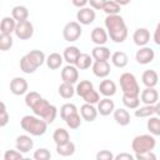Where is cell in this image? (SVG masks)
<instances>
[{"instance_id": "19", "label": "cell", "mask_w": 160, "mask_h": 160, "mask_svg": "<svg viewBox=\"0 0 160 160\" xmlns=\"http://www.w3.org/2000/svg\"><path fill=\"white\" fill-rule=\"evenodd\" d=\"M116 92V84L112 80L105 79L99 85V94L104 95L105 98H111Z\"/></svg>"}, {"instance_id": "28", "label": "cell", "mask_w": 160, "mask_h": 160, "mask_svg": "<svg viewBox=\"0 0 160 160\" xmlns=\"http://www.w3.org/2000/svg\"><path fill=\"white\" fill-rule=\"evenodd\" d=\"M111 62H112L114 66L122 69V68H125L128 65L129 58H128L126 52H124V51H115L111 55Z\"/></svg>"}, {"instance_id": "37", "label": "cell", "mask_w": 160, "mask_h": 160, "mask_svg": "<svg viewBox=\"0 0 160 160\" xmlns=\"http://www.w3.org/2000/svg\"><path fill=\"white\" fill-rule=\"evenodd\" d=\"M58 91H59V95L61 98H64V99H71L75 95L74 86L72 85H69V84H65V82H62V84L59 85Z\"/></svg>"}, {"instance_id": "53", "label": "cell", "mask_w": 160, "mask_h": 160, "mask_svg": "<svg viewBox=\"0 0 160 160\" xmlns=\"http://www.w3.org/2000/svg\"><path fill=\"white\" fill-rule=\"evenodd\" d=\"M2 110H6V106H5V104L0 100V111H2Z\"/></svg>"}, {"instance_id": "23", "label": "cell", "mask_w": 160, "mask_h": 160, "mask_svg": "<svg viewBox=\"0 0 160 160\" xmlns=\"http://www.w3.org/2000/svg\"><path fill=\"white\" fill-rule=\"evenodd\" d=\"M141 80H142V84H144L146 88H155L156 84H158L159 76H158V72H156L155 70L149 69V70H145V71L142 72Z\"/></svg>"}, {"instance_id": "2", "label": "cell", "mask_w": 160, "mask_h": 160, "mask_svg": "<svg viewBox=\"0 0 160 160\" xmlns=\"http://www.w3.org/2000/svg\"><path fill=\"white\" fill-rule=\"evenodd\" d=\"M32 112L35 114V116L42 119L46 124H51L54 122V120L56 119V115H58V109L56 106H54L52 104H50L46 99L41 98L39 99L31 108Z\"/></svg>"}, {"instance_id": "54", "label": "cell", "mask_w": 160, "mask_h": 160, "mask_svg": "<svg viewBox=\"0 0 160 160\" xmlns=\"http://www.w3.org/2000/svg\"><path fill=\"white\" fill-rule=\"evenodd\" d=\"M20 160H34V159H30V158H21Z\"/></svg>"}, {"instance_id": "47", "label": "cell", "mask_w": 160, "mask_h": 160, "mask_svg": "<svg viewBox=\"0 0 160 160\" xmlns=\"http://www.w3.org/2000/svg\"><path fill=\"white\" fill-rule=\"evenodd\" d=\"M21 158L22 155L18 150H8L4 154V160H20Z\"/></svg>"}, {"instance_id": "50", "label": "cell", "mask_w": 160, "mask_h": 160, "mask_svg": "<svg viewBox=\"0 0 160 160\" xmlns=\"http://www.w3.org/2000/svg\"><path fill=\"white\" fill-rule=\"evenodd\" d=\"M114 160H135V158L129 152H120L114 156Z\"/></svg>"}, {"instance_id": "7", "label": "cell", "mask_w": 160, "mask_h": 160, "mask_svg": "<svg viewBox=\"0 0 160 160\" xmlns=\"http://www.w3.org/2000/svg\"><path fill=\"white\" fill-rule=\"evenodd\" d=\"M14 32H15L18 39L28 40L34 35V26L29 20H25V21H21V22H16Z\"/></svg>"}, {"instance_id": "15", "label": "cell", "mask_w": 160, "mask_h": 160, "mask_svg": "<svg viewBox=\"0 0 160 160\" xmlns=\"http://www.w3.org/2000/svg\"><path fill=\"white\" fill-rule=\"evenodd\" d=\"M132 40L138 46L142 48L150 41V31L148 29H145V28H139V29H136L134 31Z\"/></svg>"}, {"instance_id": "43", "label": "cell", "mask_w": 160, "mask_h": 160, "mask_svg": "<svg viewBox=\"0 0 160 160\" xmlns=\"http://www.w3.org/2000/svg\"><path fill=\"white\" fill-rule=\"evenodd\" d=\"M82 99L85 100V104L94 105V104H98V102L100 101V94H99L96 90H91V91L88 92Z\"/></svg>"}, {"instance_id": "34", "label": "cell", "mask_w": 160, "mask_h": 160, "mask_svg": "<svg viewBox=\"0 0 160 160\" xmlns=\"http://www.w3.org/2000/svg\"><path fill=\"white\" fill-rule=\"evenodd\" d=\"M148 130L150 131V135L158 136L160 135V119L159 116H150L148 122H146Z\"/></svg>"}, {"instance_id": "22", "label": "cell", "mask_w": 160, "mask_h": 160, "mask_svg": "<svg viewBox=\"0 0 160 160\" xmlns=\"http://www.w3.org/2000/svg\"><path fill=\"white\" fill-rule=\"evenodd\" d=\"M112 115H114V120L120 125V126H126L130 124V114L126 109H122V108H119V109H115L112 111Z\"/></svg>"}, {"instance_id": "32", "label": "cell", "mask_w": 160, "mask_h": 160, "mask_svg": "<svg viewBox=\"0 0 160 160\" xmlns=\"http://www.w3.org/2000/svg\"><path fill=\"white\" fill-rule=\"evenodd\" d=\"M56 152L60 156H71L75 152V144L72 141H68L61 145H56Z\"/></svg>"}, {"instance_id": "6", "label": "cell", "mask_w": 160, "mask_h": 160, "mask_svg": "<svg viewBox=\"0 0 160 160\" xmlns=\"http://www.w3.org/2000/svg\"><path fill=\"white\" fill-rule=\"evenodd\" d=\"M82 34V29H81V25L76 21H70L68 22L64 29H62V36L66 41L69 42H72V41H76Z\"/></svg>"}, {"instance_id": "45", "label": "cell", "mask_w": 160, "mask_h": 160, "mask_svg": "<svg viewBox=\"0 0 160 160\" xmlns=\"http://www.w3.org/2000/svg\"><path fill=\"white\" fill-rule=\"evenodd\" d=\"M135 160H158V158L152 151H144L135 154Z\"/></svg>"}, {"instance_id": "18", "label": "cell", "mask_w": 160, "mask_h": 160, "mask_svg": "<svg viewBox=\"0 0 160 160\" xmlns=\"http://www.w3.org/2000/svg\"><path fill=\"white\" fill-rule=\"evenodd\" d=\"M91 66H92L94 75L98 78H106L111 71L109 61H95Z\"/></svg>"}, {"instance_id": "8", "label": "cell", "mask_w": 160, "mask_h": 160, "mask_svg": "<svg viewBox=\"0 0 160 160\" xmlns=\"http://www.w3.org/2000/svg\"><path fill=\"white\" fill-rule=\"evenodd\" d=\"M61 80L65 84L74 85L79 80V70L74 65H66L61 70Z\"/></svg>"}, {"instance_id": "46", "label": "cell", "mask_w": 160, "mask_h": 160, "mask_svg": "<svg viewBox=\"0 0 160 160\" xmlns=\"http://www.w3.org/2000/svg\"><path fill=\"white\" fill-rule=\"evenodd\" d=\"M96 160H114V154L110 150H100L96 152Z\"/></svg>"}, {"instance_id": "44", "label": "cell", "mask_w": 160, "mask_h": 160, "mask_svg": "<svg viewBox=\"0 0 160 160\" xmlns=\"http://www.w3.org/2000/svg\"><path fill=\"white\" fill-rule=\"evenodd\" d=\"M42 96L39 94V92H36V91H30V92H28L26 94V96H25V104H26V106L28 108H31L39 99H41Z\"/></svg>"}, {"instance_id": "5", "label": "cell", "mask_w": 160, "mask_h": 160, "mask_svg": "<svg viewBox=\"0 0 160 160\" xmlns=\"http://www.w3.org/2000/svg\"><path fill=\"white\" fill-rule=\"evenodd\" d=\"M155 146H156V139L150 134L138 135L131 141V149L134 150L135 154L144 151H152Z\"/></svg>"}, {"instance_id": "24", "label": "cell", "mask_w": 160, "mask_h": 160, "mask_svg": "<svg viewBox=\"0 0 160 160\" xmlns=\"http://www.w3.org/2000/svg\"><path fill=\"white\" fill-rule=\"evenodd\" d=\"M15 26H16V21L11 16H5L0 21V34L11 35L15 31Z\"/></svg>"}, {"instance_id": "48", "label": "cell", "mask_w": 160, "mask_h": 160, "mask_svg": "<svg viewBox=\"0 0 160 160\" xmlns=\"http://www.w3.org/2000/svg\"><path fill=\"white\" fill-rule=\"evenodd\" d=\"M104 2H105V0H90V1H88V4L90 5V8L92 10H102Z\"/></svg>"}, {"instance_id": "21", "label": "cell", "mask_w": 160, "mask_h": 160, "mask_svg": "<svg viewBox=\"0 0 160 160\" xmlns=\"http://www.w3.org/2000/svg\"><path fill=\"white\" fill-rule=\"evenodd\" d=\"M26 58H28V60L31 62V65L35 69H38L39 66H41L45 62V59H46L45 58V54L41 50H31V51H29L26 54Z\"/></svg>"}, {"instance_id": "52", "label": "cell", "mask_w": 160, "mask_h": 160, "mask_svg": "<svg viewBox=\"0 0 160 160\" xmlns=\"http://www.w3.org/2000/svg\"><path fill=\"white\" fill-rule=\"evenodd\" d=\"M159 31H160V24H158V25H156V28H155V34H154V41H155V44H156V45H159V44H160Z\"/></svg>"}, {"instance_id": "25", "label": "cell", "mask_w": 160, "mask_h": 160, "mask_svg": "<svg viewBox=\"0 0 160 160\" xmlns=\"http://www.w3.org/2000/svg\"><path fill=\"white\" fill-rule=\"evenodd\" d=\"M110 56V50L106 46H95L91 51V58L95 61H108Z\"/></svg>"}, {"instance_id": "33", "label": "cell", "mask_w": 160, "mask_h": 160, "mask_svg": "<svg viewBox=\"0 0 160 160\" xmlns=\"http://www.w3.org/2000/svg\"><path fill=\"white\" fill-rule=\"evenodd\" d=\"M91 90H94V85L91 81L89 80H81L78 85H76V89H75V92L80 96V98H84L88 92H90Z\"/></svg>"}, {"instance_id": "20", "label": "cell", "mask_w": 160, "mask_h": 160, "mask_svg": "<svg viewBox=\"0 0 160 160\" xmlns=\"http://www.w3.org/2000/svg\"><path fill=\"white\" fill-rule=\"evenodd\" d=\"M80 116L82 120L85 121H94L98 116V110L94 105H90V104H82L81 108H80Z\"/></svg>"}, {"instance_id": "10", "label": "cell", "mask_w": 160, "mask_h": 160, "mask_svg": "<svg viewBox=\"0 0 160 160\" xmlns=\"http://www.w3.org/2000/svg\"><path fill=\"white\" fill-rule=\"evenodd\" d=\"M28 88H29L28 81H26V79H24V78L16 76V78H14V79L10 81V91H11L14 95L20 96V95L26 94Z\"/></svg>"}, {"instance_id": "36", "label": "cell", "mask_w": 160, "mask_h": 160, "mask_svg": "<svg viewBox=\"0 0 160 160\" xmlns=\"http://www.w3.org/2000/svg\"><path fill=\"white\" fill-rule=\"evenodd\" d=\"M75 112H79L75 104L66 102V104H64V105L60 108V116H61V119H62L64 121H65L70 115H72V114H75Z\"/></svg>"}, {"instance_id": "3", "label": "cell", "mask_w": 160, "mask_h": 160, "mask_svg": "<svg viewBox=\"0 0 160 160\" xmlns=\"http://www.w3.org/2000/svg\"><path fill=\"white\" fill-rule=\"evenodd\" d=\"M20 126L22 130H25L28 134L32 136H41L48 130V124L35 115L22 116V119L20 120Z\"/></svg>"}, {"instance_id": "12", "label": "cell", "mask_w": 160, "mask_h": 160, "mask_svg": "<svg viewBox=\"0 0 160 160\" xmlns=\"http://www.w3.org/2000/svg\"><path fill=\"white\" fill-rule=\"evenodd\" d=\"M139 99L145 105H155L159 100V92L155 90V88H146L141 91Z\"/></svg>"}, {"instance_id": "17", "label": "cell", "mask_w": 160, "mask_h": 160, "mask_svg": "<svg viewBox=\"0 0 160 160\" xmlns=\"http://www.w3.org/2000/svg\"><path fill=\"white\" fill-rule=\"evenodd\" d=\"M90 38H91V41L94 44H96V46H104V44H106V41H108V34H106L105 29H102L100 26H96L92 29Z\"/></svg>"}, {"instance_id": "30", "label": "cell", "mask_w": 160, "mask_h": 160, "mask_svg": "<svg viewBox=\"0 0 160 160\" xmlns=\"http://www.w3.org/2000/svg\"><path fill=\"white\" fill-rule=\"evenodd\" d=\"M92 65V58L89 55V54H85V52H80V55L78 56L76 61H75V68L79 70H86L89 69L90 66Z\"/></svg>"}, {"instance_id": "40", "label": "cell", "mask_w": 160, "mask_h": 160, "mask_svg": "<svg viewBox=\"0 0 160 160\" xmlns=\"http://www.w3.org/2000/svg\"><path fill=\"white\" fill-rule=\"evenodd\" d=\"M20 69H21V71L25 72V74H32V72H35V70H36V69L31 65V62L28 60L26 55H24V56L20 59Z\"/></svg>"}, {"instance_id": "29", "label": "cell", "mask_w": 160, "mask_h": 160, "mask_svg": "<svg viewBox=\"0 0 160 160\" xmlns=\"http://www.w3.org/2000/svg\"><path fill=\"white\" fill-rule=\"evenodd\" d=\"M64 59H62V55H60L59 52H51L46 59H45V62L48 65V68L50 70H56L61 66Z\"/></svg>"}, {"instance_id": "31", "label": "cell", "mask_w": 160, "mask_h": 160, "mask_svg": "<svg viewBox=\"0 0 160 160\" xmlns=\"http://www.w3.org/2000/svg\"><path fill=\"white\" fill-rule=\"evenodd\" d=\"M52 139L56 145H61V144L70 141V135H69L68 130H65L64 128H58L52 134Z\"/></svg>"}, {"instance_id": "13", "label": "cell", "mask_w": 160, "mask_h": 160, "mask_svg": "<svg viewBox=\"0 0 160 160\" xmlns=\"http://www.w3.org/2000/svg\"><path fill=\"white\" fill-rule=\"evenodd\" d=\"M154 115H160V105L158 102L155 105H144L141 108L135 109L136 118H150Z\"/></svg>"}, {"instance_id": "4", "label": "cell", "mask_w": 160, "mask_h": 160, "mask_svg": "<svg viewBox=\"0 0 160 160\" xmlns=\"http://www.w3.org/2000/svg\"><path fill=\"white\" fill-rule=\"evenodd\" d=\"M120 88L122 90V95L139 98L140 95V86L138 84L136 78L131 72H122L120 75Z\"/></svg>"}, {"instance_id": "39", "label": "cell", "mask_w": 160, "mask_h": 160, "mask_svg": "<svg viewBox=\"0 0 160 160\" xmlns=\"http://www.w3.org/2000/svg\"><path fill=\"white\" fill-rule=\"evenodd\" d=\"M11 48H12V38H11V35L0 34V50L1 51H8Z\"/></svg>"}, {"instance_id": "38", "label": "cell", "mask_w": 160, "mask_h": 160, "mask_svg": "<svg viewBox=\"0 0 160 160\" xmlns=\"http://www.w3.org/2000/svg\"><path fill=\"white\" fill-rule=\"evenodd\" d=\"M81 116L79 115V112H75V114H72V115H70L66 120H65V122H66V125L70 128V129H72V130H75V129H78V128H80V125H81Z\"/></svg>"}, {"instance_id": "27", "label": "cell", "mask_w": 160, "mask_h": 160, "mask_svg": "<svg viewBox=\"0 0 160 160\" xmlns=\"http://www.w3.org/2000/svg\"><path fill=\"white\" fill-rule=\"evenodd\" d=\"M28 16H29V10L22 5L14 6L12 10H11V18L16 22H21V21L28 20Z\"/></svg>"}, {"instance_id": "41", "label": "cell", "mask_w": 160, "mask_h": 160, "mask_svg": "<svg viewBox=\"0 0 160 160\" xmlns=\"http://www.w3.org/2000/svg\"><path fill=\"white\" fill-rule=\"evenodd\" d=\"M122 104L128 109H138L140 105V99L139 98H131V96H125L122 95Z\"/></svg>"}, {"instance_id": "42", "label": "cell", "mask_w": 160, "mask_h": 160, "mask_svg": "<svg viewBox=\"0 0 160 160\" xmlns=\"http://www.w3.org/2000/svg\"><path fill=\"white\" fill-rule=\"evenodd\" d=\"M51 152L46 148H39L34 151V160H50Z\"/></svg>"}, {"instance_id": "16", "label": "cell", "mask_w": 160, "mask_h": 160, "mask_svg": "<svg viewBox=\"0 0 160 160\" xmlns=\"http://www.w3.org/2000/svg\"><path fill=\"white\" fill-rule=\"evenodd\" d=\"M96 110H98V114L102 116H108L112 114V111L115 110V104L110 98H104V99H100V101L98 102Z\"/></svg>"}, {"instance_id": "49", "label": "cell", "mask_w": 160, "mask_h": 160, "mask_svg": "<svg viewBox=\"0 0 160 160\" xmlns=\"http://www.w3.org/2000/svg\"><path fill=\"white\" fill-rule=\"evenodd\" d=\"M9 122V114L6 110H2L0 111V128H4L6 126Z\"/></svg>"}, {"instance_id": "26", "label": "cell", "mask_w": 160, "mask_h": 160, "mask_svg": "<svg viewBox=\"0 0 160 160\" xmlns=\"http://www.w3.org/2000/svg\"><path fill=\"white\" fill-rule=\"evenodd\" d=\"M79 55H80L79 48H76V46H68L64 50L62 59L68 62V65H75V61H76Z\"/></svg>"}, {"instance_id": "9", "label": "cell", "mask_w": 160, "mask_h": 160, "mask_svg": "<svg viewBox=\"0 0 160 160\" xmlns=\"http://www.w3.org/2000/svg\"><path fill=\"white\" fill-rule=\"evenodd\" d=\"M155 58V51L149 48V46H142L140 48L136 54H135V60L141 64V65H146V64H150Z\"/></svg>"}, {"instance_id": "11", "label": "cell", "mask_w": 160, "mask_h": 160, "mask_svg": "<svg viewBox=\"0 0 160 160\" xmlns=\"http://www.w3.org/2000/svg\"><path fill=\"white\" fill-rule=\"evenodd\" d=\"M76 19L79 24H82V25H90L91 22H94L95 20V11L91 9V8H82V9H79L78 12H76Z\"/></svg>"}, {"instance_id": "1", "label": "cell", "mask_w": 160, "mask_h": 160, "mask_svg": "<svg viewBox=\"0 0 160 160\" xmlns=\"http://www.w3.org/2000/svg\"><path fill=\"white\" fill-rule=\"evenodd\" d=\"M105 28L108 30V38H110L114 42L121 44L128 38V28L126 24L120 15H108L104 20Z\"/></svg>"}, {"instance_id": "35", "label": "cell", "mask_w": 160, "mask_h": 160, "mask_svg": "<svg viewBox=\"0 0 160 160\" xmlns=\"http://www.w3.org/2000/svg\"><path fill=\"white\" fill-rule=\"evenodd\" d=\"M102 11L106 15H119L120 12V6L115 2V0H105Z\"/></svg>"}, {"instance_id": "14", "label": "cell", "mask_w": 160, "mask_h": 160, "mask_svg": "<svg viewBox=\"0 0 160 160\" xmlns=\"http://www.w3.org/2000/svg\"><path fill=\"white\" fill-rule=\"evenodd\" d=\"M15 148L19 152L25 154L34 148V141L29 135H19L15 141Z\"/></svg>"}, {"instance_id": "51", "label": "cell", "mask_w": 160, "mask_h": 160, "mask_svg": "<svg viewBox=\"0 0 160 160\" xmlns=\"http://www.w3.org/2000/svg\"><path fill=\"white\" fill-rule=\"evenodd\" d=\"M72 5L78 6L79 9H82V8H85L88 5V1L86 0H72Z\"/></svg>"}]
</instances>
